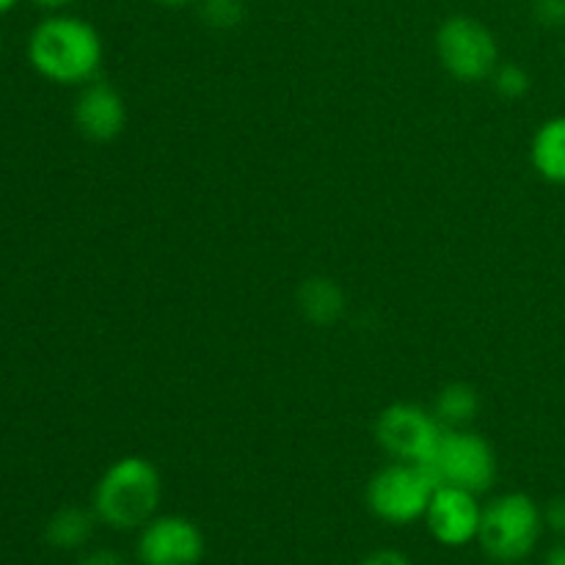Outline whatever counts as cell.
I'll return each mask as SVG.
<instances>
[{
    "mask_svg": "<svg viewBox=\"0 0 565 565\" xmlns=\"http://www.w3.org/2000/svg\"><path fill=\"white\" fill-rule=\"evenodd\" d=\"M25 50L33 72L58 86H86L97 81L105 58L97 28L64 11L39 20Z\"/></svg>",
    "mask_w": 565,
    "mask_h": 565,
    "instance_id": "1",
    "label": "cell"
},
{
    "mask_svg": "<svg viewBox=\"0 0 565 565\" xmlns=\"http://www.w3.org/2000/svg\"><path fill=\"white\" fill-rule=\"evenodd\" d=\"M160 500L163 480L158 467L143 456H125L99 475L92 494V511L108 530L130 533L158 516Z\"/></svg>",
    "mask_w": 565,
    "mask_h": 565,
    "instance_id": "2",
    "label": "cell"
},
{
    "mask_svg": "<svg viewBox=\"0 0 565 565\" xmlns=\"http://www.w3.org/2000/svg\"><path fill=\"white\" fill-rule=\"evenodd\" d=\"M546 533L544 508L524 491H505L483 505L478 544L494 563H522Z\"/></svg>",
    "mask_w": 565,
    "mask_h": 565,
    "instance_id": "3",
    "label": "cell"
},
{
    "mask_svg": "<svg viewBox=\"0 0 565 565\" xmlns=\"http://www.w3.org/2000/svg\"><path fill=\"white\" fill-rule=\"evenodd\" d=\"M436 486L439 480L425 463L392 461L370 478L364 500L375 519L392 527H406L425 519Z\"/></svg>",
    "mask_w": 565,
    "mask_h": 565,
    "instance_id": "4",
    "label": "cell"
},
{
    "mask_svg": "<svg viewBox=\"0 0 565 565\" xmlns=\"http://www.w3.org/2000/svg\"><path fill=\"white\" fill-rule=\"evenodd\" d=\"M439 64L458 83L489 81L500 66V44L486 22L469 14H452L436 31Z\"/></svg>",
    "mask_w": 565,
    "mask_h": 565,
    "instance_id": "5",
    "label": "cell"
},
{
    "mask_svg": "<svg viewBox=\"0 0 565 565\" xmlns=\"http://www.w3.org/2000/svg\"><path fill=\"white\" fill-rule=\"evenodd\" d=\"M430 472L445 486L486 494L497 483V452L480 434L467 428H445L439 441V450L430 458Z\"/></svg>",
    "mask_w": 565,
    "mask_h": 565,
    "instance_id": "6",
    "label": "cell"
},
{
    "mask_svg": "<svg viewBox=\"0 0 565 565\" xmlns=\"http://www.w3.org/2000/svg\"><path fill=\"white\" fill-rule=\"evenodd\" d=\"M445 425L430 408L417 403H392L375 419V441L395 461L425 463L439 450Z\"/></svg>",
    "mask_w": 565,
    "mask_h": 565,
    "instance_id": "7",
    "label": "cell"
},
{
    "mask_svg": "<svg viewBox=\"0 0 565 565\" xmlns=\"http://www.w3.org/2000/svg\"><path fill=\"white\" fill-rule=\"evenodd\" d=\"M136 557L141 565H199L204 557V533L180 513L154 516L138 530Z\"/></svg>",
    "mask_w": 565,
    "mask_h": 565,
    "instance_id": "8",
    "label": "cell"
},
{
    "mask_svg": "<svg viewBox=\"0 0 565 565\" xmlns=\"http://www.w3.org/2000/svg\"><path fill=\"white\" fill-rule=\"evenodd\" d=\"M425 527L436 544L447 550H463L475 544L483 522V505L472 491L456 489V486H436L430 505L425 511Z\"/></svg>",
    "mask_w": 565,
    "mask_h": 565,
    "instance_id": "9",
    "label": "cell"
},
{
    "mask_svg": "<svg viewBox=\"0 0 565 565\" xmlns=\"http://www.w3.org/2000/svg\"><path fill=\"white\" fill-rule=\"evenodd\" d=\"M75 127L81 136H86L94 143H108L119 138L127 127V103L105 81H92L81 88L75 99Z\"/></svg>",
    "mask_w": 565,
    "mask_h": 565,
    "instance_id": "10",
    "label": "cell"
},
{
    "mask_svg": "<svg viewBox=\"0 0 565 565\" xmlns=\"http://www.w3.org/2000/svg\"><path fill=\"white\" fill-rule=\"evenodd\" d=\"M530 163L541 180L565 185V114L552 116L535 130L530 141Z\"/></svg>",
    "mask_w": 565,
    "mask_h": 565,
    "instance_id": "11",
    "label": "cell"
},
{
    "mask_svg": "<svg viewBox=\"0 0 565 565\" xmlns=\"http://www.w3.org/2000/svg\"><path fill=\"white\" fill-rule=\"evenodd\" d=\"M298 309L315 326H334L345 312V292L326 276H312L298 287Z\"/></svg>",
    "mask_w": 565,
    "mask_h": 565,
    "instance_id": "12",
    "label": "cell"
},
{
    "mask_svg": "<svg viewBox=\"0 0 565 565\" xmlns=\"http://www.w3.org/2000/svg\"><path fill=\"white\" fill-rule=\"evenodd\" d=\"M94 524H97L94 511H86L81 505H64L44 524V541L61 552L83 550L92 541Z\"/></svg>",
    "mask_w": 565,
    "mask_h": 565,
    "instance_id": "13",
    "label": "cell"
},
{
    "mask_svg": "<svg viewBox=\"0 0 565 565\" xmlns=\"http://www.w3.org/2000/svg\"><path fill=\"white\" fill-rule=\"evenodd\" d=\"M430 412L436 414V419H439L445 428H467V425L475 423V417H478L480 395L472 384H467V381H452V384L441 386Z\"/></svg>",
    "mask_w": 565,
    "mask_h": 565,
    "instance_id": "14",
    "label": "cell"
},
{
    "mask_svg": "<svg viewBox=\"0 0 565 565\" xmlns=\"http://www.w3.org/2000/svg\"><path fill=\"white\" fill-rule=\"evenodd\" d=\"M199 20L213 31H232L246 20V0H196Z\"/></svg>",
    "mask_w": 565,
    "mask_h": 565,
    "instance_id": "15",
    "label": "cell"
},
{
    "mask_svg": "<svg viewBox=\"0 0 565 565\" xmlns=\"http://www.w3.org/2000/svg\"><path fill=\"white\" fill-rule=\"evenodd\" d=\"M491 86L502 99H522L533 88V77L522 64H500L491 75Z\"/></svg>",
    "mask_w": 565,
    "mask_h": 565,
    "instance_id": "16",
    "label": "cell"
},
{
    "mask_svg": "<svg viewBox=\"0 0 565 565\" xmlns=\"http://www.w3.org/2000/svg\"><path fill=\"white\" fill-rule=\"evenodd\" d=\"M533 17L544 28H565V0H533Z\"/></svg>",
    "mask_w": 565,
    "mask_h": 565,
    "instance_id": "17",
    "label": "cell"
},
{
    "mask_svg": "<svg viewBox=\"0 0 565 565\" xmlns=\"http://www.w3.org/2000/svg\"><path fill=\"white\" fill-rule=\"evenodd\" d=\"M544 524L552 535L557 539H565V494L552 497L544 505Z\"/></svg>",
    "mask_w": 565,
    "mask_h": 565,
    "instance_id": "18",
    "label": "cell"
},
{
    "mask_svg": "<svg viewBox=\"0 0 565 565\" xmlns=\"http://www.w3.org/2000/svg\"><path fill=\"white\" fill-rule=\"evenodd\" d=\"M75 565H127V561L116 550H105L103 546V550H92L77 557Z\"/></svg>",
    "mask_w": 565,
    "mask_h": 565,
    "instance_id": "19",
    "label": "cell"
},
{
    "mask_svg": "<svg viewBox=\"0 0 565 565\" xmlns=\"http://www.w3.org/2000/svg\"><path fill=\"white\" fill-rule=\"evenodd\" d=\"M359 565H412V561L397 550H379L373 552V555L364 557Z\"/></svg>",
    "mask_w": 565,
    "mask_h": 565,
    "instance_id": "20",
    "label": "cell"
},
{
    "mask_svg": "<svg viewBox=\"0 0 565 565\" xmlns=\"http://www.w3.org/2000/svg\"><path fill=\"white\" fill-rule=\"evenodd\" d=\"M31 3L36 6V9L50 11V14H58V11H66L70 6H75L77 0H31Z\"/></svg>",
    "mask_w": 565,
    "mask_h": 565,
    "instance_id": "21",
    "label": "cell"
},
{
    "mask_svg": "<svg viewBox=\"0 0 565 565\" xmlns=\"http://www.w3.org/2000/svg\"><path fill=\"white\" fill-rule=\"evenodd\" d=\"M544 565H565V539L557 541V544L546 552Z\"/></svg>",
    "mask_w": 565,
    "mask_h": 565,
    "instance_id": "22",
    "label": "cell"
},
{
    "mask_svg": "<svg viewBox=\"0 0 565 565\" xmlns=\"http://www.w3.org/2000/svg\"><path fill=\"white\" fill-rule=\"evenodd\" d=\"M152 3L166 6V9H182V6H191L196 3V0H152Z\"/></svg>",
    "mask_w": 565,
    "mask_h": 565,
    "instance_id": "23",
    "label": "cell"
},
{
    "mask_svg": "<svg viewBox=\"0 0 565 565\" xmlns=\"http://www.w3.org/2000/svg\"><path fill=\"white\" fill-rule=\"evenodd\" d=\"M17 3H20V0H0V14H9Z\"/></svg>",
    "mask_w": 565,
    "mask_h": 565,
    "instance_id": "24",
    "label": "cell"
},
{
    "mask_svg": "<svg viewBox=\"0 0 565 565\" xmlns=\"http://www.w3.org/2000/svg\"><path fill=\"white\" fill-rule=\"evenodd\" d=\"M497 565H522V563H497Z\"/></svg>",
    "mask_w": 565,
    "mask_h": 565,
    "instance_id": "25",
    "label": "cell"
}]
</instances>
